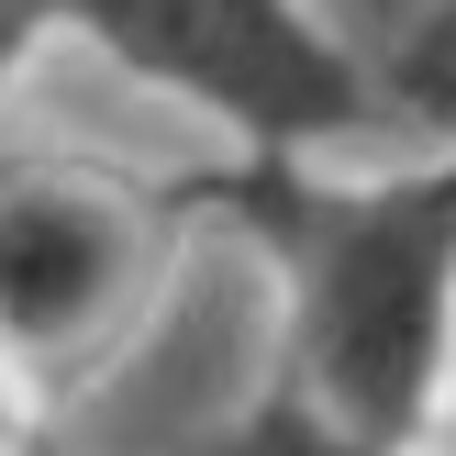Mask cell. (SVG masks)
Masks as SVG:
<instances>
[{"label":"cell","instance_id":"obj_1","mask_svg":"<svg viewBox=\"0 0 456 456\" xmlns=\"http://www.w3.org/2000/svg\"><path fill=\"white\" fill-rule=\"evenodd\" d=\"M200 200L267 267V379L368 445L435 456L456 368V145L368 178L323 156H234L223 178H200Z\"/></svg>","mask_w":456,"mask_h":456},{"label":"cell","instance_id":"obj_6","mask_svg":"<svg viewBox=\"0 0 456 456\" xmlns=\"http://www.w3.org/2000/svg\"><path fill=\"white\" fill-rule=\"evenodd\" d=\"M45 34H56V0H0V101H12V78L45 56Z\"/></svg>","mask_w":456,"mask_h":456},{"label":"cell","instance_id":"obj_4","mask_svg":"<svg viewBox=\"0 0 456 456\" xmlns=\"http://www.w3.org/2000/svg\"><path fill=\"white\" fill-rule=\"evenodd\" d=\"M379 123H412L423 145H456V0H423L390 45L368 56Z\"/></svg>","mask_w":456,"mask_h":456},{"label":"cell","instance_id":"obj_7","mask_svg":"<svg viewBox=\"0 0 456 456\" xmlns=\"http://www.w3.org/2000/svg\"><path fill=\"white\" fill-rule=\"evenodd\" d=\"M435 456H456V368H445V412H435Z\"/></svg>","mask_w":456,"mask_h":456},{"label":"cell","instance_id":"obj_5","mask_svg":"<svg viewBox=\"0 0 456 456\" xmlns=\"http://www.w3.org/2000/svg\"><path fill=\"white\" fill-rule=\"evenodd\" d=\"M200 456H401V445H368V435H346V423H323L301 390L256 379V390L212 423V445H200Z\"/></svg>","mask_w":456,"mask_h":456},{"label":"cell","instance_id":"obj_8","mask_svg":"<svg viewBox=\"0 0 456 456\" xmlns=\"http://www.w3.org/2000/svg\"><path fill=\"white\" fill-rule=\"evenodd\" d=\"M0 456H12V390H0Z\"/></svg>","mask_w":456,"mask_h":456},{"label":"cell","instance_id":"obj_2","mask_svg":"<svg viewBox=\"0 0 456 456\" xmlns=\"http://www.w3.org/2000/svg\"><path fill=\"white\" fill-rule=\"evenodd\" d=\"M56 34L200 111L234 156H334L379 123L368 56L312 0H56Z\"/></svg>","mask_w":456,"mask_h":456},{"label":"cell","instance_id":"obj_3","mask_svg":"<svg viewBox=\"0 0 456 456\" xmlns=\"http://www.w3.org/2000/svg\"><path fill=\"white\" fill-rule=\"evenodd\" d=\"M167 279V200L111 167H0V390L67 401L134 346Z\"/></svg>","mask_w":456,"mask_h":456}]
</instances>
